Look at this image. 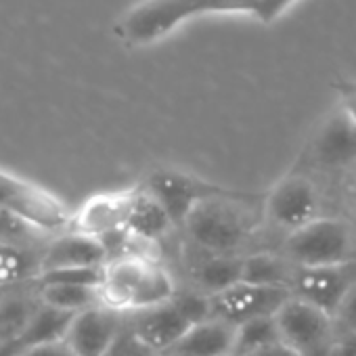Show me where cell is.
<instances>
[{"label": "cell", "instance_id": "4fadbf2b", "mask_svg": "<svg viewBox=\"0 0 356 356\" xmlns=\"http://www.w3.org/2000/svg\"><path fill=\"white\" fill-rule=\"evenodd\" d=\"M310 159L325 170H343L356 165V122L339 105L333 109L310 140Z\"/></svg>", "mask_w": 356, "mask_h": 356}, {"label": "cell", "instance_id": "6da1fadb", "mask_svg": "<svg viewBox=\"0 0 356 356\" xmlns=\"http://www.w3.org/2000/svg\"><path fill=\"white\" fill-rule=\"evenodd\" d=\"M293 3L296 0H143L122 17L115 34L128 47H147L200 15L237 13L273 24Z\"/></svg>", "mask_w": 356, "mask_h": 356}, {"label": "cell", "instance_id": "d4e9b609", "mask_svg": "<svg viewBox=\"0 0 356 356\" xmlns=\"http://www.w3.org/2000/svg\"><path fill=\"white\" fill-rule=\"evenodd\" d=\"M331 318H333V323H335L339 333L356 335V281L343 293V298L335 306Z\"/></svg>", "mask_w": 356, "mask_h": 356}, {"label": "cell", "instance_id": "7c38bea8", "mask_svg": "<svg viewBox=\"0 0 356 356\" xmlns=\"http://www.w3.org/2000/svg\"><path fill=\"white\" fill-rule=\"evenodd\" d=\"M124 321L122 312L105 304L88 306L74 312L63 341L74 356H101L124 329Z\"/></svg>", "mask_w": 356, "mask_h": 356}, {"label": "cell", "instance_id": "8fae6325", "mask_svg": "<svg viewBox=\"0 0 356 356\" xmlns=\"http://www.w3.org/2000/svg\"><path fill=\"white\" fill-rule=\"evenodd\" d=\"M181 285L197 289L204 296H212L237 281H241L243 254H210L183 241L181 250Z\"/></svg>", "mask_w": 356, "mask_h": 356}, {"label": "cell", "instance_id": "52a82bcc", "mask_svg": "<svg viewBox=\"0 0 356 356\" xmlns=\"http://www.w3.org/2000/svg\"><path fill=\"white\" fill-rule=\"evenodd\" d=\"M321 216V193L306 174L289 172L262 197V225L287 235Z\"/></svg>", "mask_w": 356, "mask_h": 356}, {"label": "cell", "instance_id": "5bb4252c", "mask_svg": "<svg viewBox=\"0 0 356 356\" xmlns=\"http://www.w3.org/2000/svg\"><path fill=\"white\" fill-rule=\"evenodd\" d=\"M189 325L193 323L176 306L174 300L126 314V327L130 329V333L155 354L168 352L176 343V339L189 329Z\"/></svg>", "mask_w": 356, "mask_h": 356}, {"label": "cell", "instance_id": "603a6c76", "mask_svg": "<svg viewBox=\"0 0 356 356\" xmlns=\"http://www.w3.org/2000/svg\"><path fill=\"white\" fill-rule=\"evenodd\" d=\"M74 312H65L53 306H47L38 302L36 312L32 314L28 327L24 329L22 337L15 341L17 348L36 346V343H49V341H61L65 337V331L70 327Z\"/></svg>", "mask_w": 356, "mask_h": 356}, {"label": "cell", "instance_id": "d6986e66", "mask_svg": "<svg viewBox=\"0 0 356 356\" xmlns=\"http://www.w3.org/2000/svg\"><path fill=\"white\" fill-rule=\"evenodd\" d=\"M38 308L34 283L0 291V343H15Z\"/></svg>", "mask_w": 356, "mask_h": 356}, {"label": "cell", "instance_id": "cb8c5ba5", "mask_svg": "<svg viewBox=\"0 0 356 356\" xmlns=\"http://www.w3.org/2000/svg\"><path fill=\"white\" fill-rule=\"evenodd\" d=\"M281 341L279 339V331H277V323L275 316H256L250 321H243L239 325H235V339H233V356L245 354L250 350L268 346Z\"/></svg>", "mask_w": 356, "mask_h": 356}, {"label": "cell", "instance_id": "7a4b0ae2", "mask_svg": "<svg viewBox=\"0 0 356 356\" xmlns=\"http://www.w3.org/2000/svg\"><path fill=\"white\" fill-rule=\"evenodd\" d=\"M264 193L233 191L214 195L187 214L183 241L210 254H248L262 225Z\"/></svg>", "mask_w": 356, "mask_h": 356}, {"label": "cell", "instance_id": "44dd1931", "mask_svg": "<svg viewBox=\"0 0 356 356\" xmlns=\"http://www.w3.org/2000/svg\"><path fill=\"white\" fill-rule=\"evenodd\" d=\"M291 273L293 264L279 250H252L243 254L241 281L289 287Z\"/></svg>", "mask_w": 356, "mask_h": 356}, {"label": "cell", "instance_id": "836d02e7", "mask_svg": "<svg viewBox=\"0 0 356 356\" xmlns=\"http://www.w3.org/2000/svg\"><path fill=\"white\" fill-rule=\"evenodd\" d=\"M0 291H3V289H0Z\"/></svg>", "mask_w": 356, "mask_h": 356}, {"label": "cell", "instance_id": "5b68a950", "mask_svg": "<svg viewBox=\"0 0 356 356\" xmlns=\"http://www.w3.org/2000/svg\"><path fill=\"white\" fill-rule=\"evenodd\" d=\"M0 210L47 235L67 231L72 218V212L57 195L3 168H0Z\"/></svg>", "mask_w": 356, "mask_h": 356}, {"label": "cell", "instance_id": "4dcf8cb0", "mask_svg": "<svg viewBox=\"0 0 356 356\" xmlns=\"http://www.w3.org/2000/svg\"><path fill=\"white\" fill-rule=\"evenodd\" d=\"M17 343H0V356H15Z\"/></svg>", "mask_w": 356, "mask_h": 356}, {"label": "cell", "instance_id": "e0dca14e", "mask_svg": "<svg viewBox=\"0 0 356 356\" xmlns=\"http://www.w3.org/2000/svg\"><path fill=\"white\" fill-rule=\"evenodd\" d=\"M235 327L218 318H202L176 339L163 356H233Z\"/></svg>", "mask_w": 356, "mask_h": 356}, {"label": "cell", "instance_id": "277c9868", "mask_svg": "<svg viewBox=\"0 0 356 356\" xmlns=\"http://www.w3.org/2000/svg\"><path fill=\"white\" fill-rule=\"evenodd\" d=\"M293 266H323L356 260V231L335 216H316L308 225L283 235L277 248Z\"/></svg>", "mask_w": 356, "mask_h": 356}, {"label": "cell", "instance_id": "7402d4cb", "mask_svg": "<svg viewBox=\"0 0 356 356\" xmlns=\"http://www.w3.org/2000/svg\"><path fill=\"white\" fill-rule=\"evenodd\" d=\"M34 283V281H32ZM38 302L65 310V312H80L88 306L101 304L99 285L86 283H34Z\"/></svg>", "mask_w": 356, "mask_h": 356}, {"label": "cell", "instance_id": "9c48e42d", "mask_svg": "<svg viewBox=\"0 0 356 356\" xmlns=\"http://www.w3.org/2000/svg\"><path fill=\"white\" fill-rule=\"evenodd\" d=\"M168 212L172 218L176 231H181L187 214L197 206L200 202L214 197V195H227L233 193L235 189L220 187L208 181H202L197 176L185 174L181 170H153L147 178V183L143 185Z\"/></svg>", "mask_w": 356, "mask_h": 356}, {"label": "cell", "instance_id": "9a60e30c", "mask_svg": "<svg viewBox=\"0 0 356 356\" xmlns=\"http://www.w3.org/2000/svg\"><path fill=\"white\" fill-rule=\"evenodd\" d=\"M132 193L134 189L99 193L88 197L86 202H82V206L76 212H72L67 229L88 237H97L101 241L109 235L124 231Z\"/></svg>", "mask_w": 356, "mask_h": 356}, {"label": "cell", "instance_id": "f546056e", "mask_svg": "<svg viewBox=\"0 0 356 356\" xmlns=\"http://www.w3.org/2000/svg\"><path fill=\"white\" fill-rule=\"evenodd\" d=\"M348 197H350L352 206L356 208V165H354V174L350 178V185H348Z\"/></svg>", "mask_w": 356, "mask_h": 356}, {"label": "cell", "instance_id": "4316f807", "mask_svg": "<svg viewBox=\"0 0 356 356\" xmlns=\"http://www.w3.org/2000/svg\"><path fill=\"white\" fill-rule=\"evenodd\" d=\"M15 356H74L65 341H49V343H36V346H26L17 348Z\"/></svg>", "mask_w": 356, "mask_h": 356}, {"label": "cell", "instance_id": "ffe728a7", "mask_svg": "<svg viewBox=\"0 0 356 356\" xmlns=\"http://www.w3.org/2000/svg\"><path fill=\"white\" fill-rule=\"evenodd\" d=\"M42 248L0 241V289L32 283L40 270Z\"/></svg>", "mask_w": 356, "mask_h": 356}, {"label": "cell", "instance_id": "484cf974", "mask_svg": "<svg viewBox=\"0 0 356 356\" xmlns=\"http://www.w3.org/2000/svg\"><path fill=\"white\" fill-rule=\"evenodd\" d=\"M101 356H157V354L151 352L140 339H136L124 321V329L118 333V337L111 341V346Z\"/></svg>", "mask_w": 356, "mask_h": 356}, {"label": "cell", "instance_id": "d6a6232c", "mask_svg": "<svg viewBox=\"0 0 356 356\" xmlns=\"http://www.w3.org/2000/svg\"><path fill=\"white\" fill-rule=\"evenodd\" d=\"M225 356H231V354H225Z\"/></svg>", "mask_w": 356, "mask_h": 356}, {"label": "cell", "instance_id": "8992f818", "mask_svg": "<svg viewBox=\"0 0 356 356\" xmlns=\"http://www.w3.org/2000/svg\"><path fill=\"white\" fill-rule=\"evenodd\" d=\"M273 316L279 339L300 356H333L339 331L325 310L302 298L289 296Z\"/></svg>", "mask_w": 356, "mask_h": 356}, {"label": "cell", "instance_id": "83f0119b", "mask_svg": "<svg viewBox=\"0 0 356 356\" xmlns=\"http://www.w3.org/2000/svg\"><path fill=\"white\" fill-rule=\"evenodd\" d=\"M239 356H300V354L296 350H291L289 346H285L283 341H275V343H268V346L250 350V352L239 354Z\"/></svg>", "mask_w": 356, "mask_h": 356}, {"label": "cell", "instance_id": "1f68e13d", "mask_svg": "<svg viewBox=\"0 0 356 356\" xmlns=\"http://www.w3.org/2000/svg\"><path fill=\"white\" fill-rule=\"evenodd\" d=\"M157 356H163V354H157Z\"/></svg>", "mask_w": 356, "mask_h": 356}, {"label": "cell", "instance_id": "f1b7e54d", "mask_svg": "<svg viewBox=\"0 0 356 356\" xmlns=\"http://www.w3.org/2000/svg\"><path fill=\"white\" fill-rule=\"evenodd\" d=\"M337 90H339V105L356 122V84H341L337 86Z\"/></svg>", "mask_w": 356, "mask_h": 356}, {"label": "cell", "instance_id": "30bf717a", "mask_svg": "<svg viewBox=\"0 0 356 356\" xmlns=\"http://www.w3.org/2000/svg\"><path fill=\"white\" fill-rule=\"evenodd\" d=\"M356 281V260L323 266H293L289 291L296 298L333 314L335 306Z\"/></svg>", "mask_w": 356, "mask_h": 356}, {"label": "cell", "instance_id": "ba28073f", "mask_svg": "<svg viewBox=\"0 0 356 356\" xmlns=\"http://www.w3.org/2000/svg\"><path fill=\"white\" fill-rule=\"evenodd\" d=\"M291 296L283 285H260L250 281H237L212 296H208V316L239 325L256 316L275 314L277 308Z\"/></svg>", "mask_w": 356, "mask_h": 356}, {"label": "cell", "instance_id": "2e32d148", "mask_svg": "<svg viewBox=\"0 0 356 356\" xmlns=\"http://www.w3.org/2000/svg\"><path fill=\"white\" fill-rule=\"evenodd\" d=\"M109 258L105 243L97 237H88L76 231H61L49 237L40 252V270L57 268H84L103 266Z\"/></svg>", "mask_w": 356, "mask_h": 356}, {"label": "cell", "instance_id": "3957f363", "mask_svg": "<svg viewBox=\"0 0 356 356\" xmlns=\"http://www.w3.org/2000/svg\"><path fill=\"white\" fill-rule=\"evenodd\" d=\"M178 277L159 260L140 254H120L103 264L101 304L126 314L163 304L174 298Z\"/></svg>", "mask_w": 356, "mask_h": 356}, {"label": "cell", "instance_id": "ac0fdd59", "mask_svg": "<svg viewBox=\"0 0 356 356\" xmlns=\"http://www.w3.org/2000/svg\"><path fill=\"white\" fill-rule=\"evenodd\" d=\"M124 231L143 243L159 245L176 231V227L163 206L145 187H136L132 193Z\"/></svg>", "mask_w": 356, "mask_h": 356}]
</instances>
